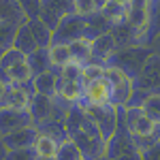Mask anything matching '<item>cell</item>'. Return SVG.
I'll return each instance as SVG.
<instances>
[{
    "label": "cell",
    "instance_id": "obj_1",
    "mask_svg": "<svg viewBox=\"0 0 160 160\" xmlns=\"http://www.w3.org/2000/svg\"><path fill=\"white\" fill-rule=\"evenodd\" d=\"M64 130H66V139L79 148L83 160H96L105 156V141L100 139L96 126L86 118L81 105L71 107L64 122Z\"/></svg>",
    "mask_w": 160,
    "mask_h": 160
},
{
    "label": "cell",
    "instance_id": "obj_2",
    "mask_svg": "<svg viewBox=\"0 0 160 160\" xmlns=\"http://www.w3.org/2000/svg\"><path fill=\"white\" fill-rule=\"evenodd\" d=\"M152 53H154V49L143 47V45L128 47V49H120V51H115V53L109 58L107 66L118 68L120 73H124L128 79L135 81L137 77L141 75V71H143V66H145V62L149 60Z\"/></svg>",
    "mask_w": 160,
    "mask_h": 160
},
{
    "label": "cell",
    "instance_id": "obj_3",
    "mask_svg": "<svg viewBox=\"0 0 160 160\" xmlns=\"http://www.w3.org/2000/svg\"><path fill=\"white\" fill-rule=\"evenodd\" d=\"M81 109L88 120L96 126L100 139L107 143L118 124V107H113L109 102V105H81Z\"/></svg>",
    "mask_w": 160,
    "mask_h": 160
},
{
    "label": "cell",
    "instance_id": "obj_4",
    "mask_svg": "<svg viewBox=\"0 0 160 160\" xmlns=\"http://www.w3.org/2000/svg\"><path fill=\"white\" fill-rule=\"evenodd\" d=\"M102 77L109 81L111 88V105L113 107H126L128 100L132 96V90H135V81L128 79L124 73H120L118 68H111V66H105V73Z\"/></svg>",
    "mask_w": 160,
    "mask_h": 160
},
{
    "label": "cell",
    "instance_id": "obj_5",
    "mask_svg": "<svg viewBox=\"0 0 160 160\" xmlns=\"http://www.w3.org/2000/svg\"><path fill=\"white\" fill-rule=\"evenodd\" d=\"M79 38H86V19L79 17V15H66L62 19L58 28L53 30V37H51V43H58V45H71Z\"/></svg>",
    "mask_w": 160,
    "mask_h": 160
},
{
    "label": "cell",
    "instance_id": "obj_6",
    "mask_svg": "<svg viewBox=\"0 0 160 160\" xmlns=\"http://www.w3.org/2000/svg\"><path fill=\"white\" fill-rule=\"evenodd\" d=\"M71 13H75L73 0H41V17L38 19L53 32L58 24Z\"/></svg>",
    "mask_w": 160,
    "mask_h": 160
},
{
    "label": "cell",
    "instance_id": "obj_7",
    "mask_svg": "<svg viewBox=\"0 0 160 160\" xmlns=\"http://www.w3.org/2000/svg\"><path fill=\"white\" fill-rule=\"evenodd\" d=\"M135 90H141L145 94H160V56L152 53L145 62L141 75L135 79Z\"/></svg>",
    "mask_w": 160,
    "mask_h": 160
},
{
    "label": "cell",
    "instance_id": "obj_8",
    "mask_svg": "<svg viewBox=\"0 0 160 160\" xmlns=\"http://www.w3.org/2000/svg\"><path fill=\"white\" fill-rule=\"evenodd\" d=\"M124 122L130 137H152L158 130V126L141 111V107H124Z\"/></svg>",
    "mask_w": 160,
    "mask_h": 160
},
{
    "label": "cell",
    "instance_id": "obj_9",
    "mask_svg": "<svg viewBox=\"0 0 160 160\" xmlns=\"http://www.w3.org/2000/svg\"><path fill=\"white\" fill-rule=\"evenodd\" d=\"M32 126L30 113L28 109H9V107H0V137L17 132L22 128Z\"/></svg>",
    "mask_w": 160,
    "mask_h": 160
},
{
    "label": "cell",
    "instance_id": "obj_10",
    "mask_svg": "<svg viewBox=\"0 0 160 160\" xmlns=\"http://www.w3.org/2000/svg\"><path fill=\"white\" fill-rule=\"evenodd\" d=\"M111 102V88L105 77L83 83V98L79 105H109Z\"/></svg>",
    "mask_w": 160,
    "mask_h": 160
},
{
    "label": "cell",
    "instance_id": "obj_11",
    "mask_svg": "<svg viewBox=\"0 0 160 160\" xmlns=\"http://www.w3.org/2000/svg\"><path fill=\"white\" fill-rule=\"evenodd\" d=\"M32 96H34L32 83H28V86H9L7 92H4V98H2V102H0V107H9V109H28Z\"/></svg>",
    "mask_w": 160,
    "mask_h": 160
},
{
    "label": "cell",
    "instance_id": "obj_12",
    "mask_svg": "<svg viewBox=\"0 0 160 160\" xmlns=\"http://www.w3.org/2000/svg\"><path fill=\"white\" fill-rule=\"evenodd\" d=\"M38 137L37 126H28V128H22L17 132H11V135H4L0 137V143L7 152H13V149H28L34 145Z\"/></svg>",
    "mask_w": 160,
    "mask_h": 160
},
{
    "label": "cell",
    "instance_id": "obj_13",
    "mask_svg": "<svg viewBox=\"0 0 160 160\" xmlns=\"http://www.w3.org/2000/svg\"><path fill=\"white\" fill-rule=\"evenodd\" d=\"M115 43L111 34H102L96 37L94 41H90V64H100V66H107L109 58L115 53Z\"/></svg>",
    "mask_w": 160,
    "mask_h": 160
},
{
    "label": "cell",
    "instance_id": "obj_14",
    "mask_svg": "<svg viewBox=\"0 0 160 160\" xmlns=\"http://www.w3.org/2000/svg\"><path fill=\"white\" fill-rule=\"evenodd\" d=\"M124 22L130 26V28H135L139 32H143L145 34V28H148V2L145 0H130V2H126V13H124ZM145 41V38H143ZM145 45V43H143Z\"/></svg>",
    "mask_w": 160,
    "mask_h": 160
},
{
    "label": "cell",
    "instance_id": "obj_15",
    "mask_svg": "<svg viewBox=\"0 0 160 160\" xmlns=\"http://www.w3.org/2000/svg\"><path fill=\"white\" fill-rule=\"evenodd\" d=\"M32 88H34V94H41L45 98H56L60 90V71L51 68L38 77H32Z\"/></svg>",
    "mask_w": 160,
    "mask_h": 160
},
{
    "label": "cell",
    "instance_id": "obj_16",
    "mask_svg": "<svg viewBox=\"0 0 160 160\" xmlns=\"http://www.w3.org/2000/svg\"><path fill=\"white\" fill-rule=\"evenodd\" d=\"M28 113H30V120L32 126H41L51 118V98H45L41 94H34L30 105H28Z\"/></svg>",
    "mask_w": 160,
    "mask_h": 160
},
{
    "label": "cell",
    "instance_id": "obj_17",
    "mask_svg": "<svg viewBox=\"0 0 160 160\" xmlns=\"http://www.w3.org/2000/svg\"><path fill=\"white\" fill-rule=\"evenodd\" d=\"M13 49L19 51L22 56H32L34 51H38V45L37 41L32 38V34H30V30H28V24L19 26L17 28V32H15V38H13Z\"/></svg>",
    "mask_w": 160,
    "mask_h": 160
},
{
    "label": "cell",
    "instance_id": "obj_18",
    "mask_svg": "<svg viewBox=\"0 0 160 160\" xmlns=\"http://www.w3.org/2000/svg\"><path fill=\"white\" fill-rule=\"evenodd\" d=\"M0 24H13V26L26 24L19 2H15V0H0Z\"/></svg>",
    "mask_w": 160,
    "mask_h": 160
},
{
    "label": "cell",
    "instance_id": "obj_19",
    "mask_svg": "<svg viewBox=\"0 0 160 160\" xmlns=\"http://www.w3.org/2000/svg\"><path fill=\"white\" fill-rule=\"evenodd\" d=\"M160 37V2H148V28H145V47Z\"/></svg>",
    "mask_w": 160,
    "mask_h": 160
},
{
    "label": "cell",
    "instance_id": "obj_20",
    "mask_svg": "<svg viewBox=\"0 0 160 160\" xmlns=\"http://www.w3.org/2000/svg\"><path fill=\"white\" fill-rule=\"evenodd\" d=\"M58 96L62 100H66L68 105H79L83 98V83L81 81H62L60 79Z\"/></svg>",
    "mask_w": 160,
    "mask_h": 160
},
{
    "label": "cell",
    "instance_id": "obj_21",
    "mask_svg": "<svg viewBox=\"0 0 160 160\" xmlns=\"http://www.w3.org/2000/svg\"><path fill=\"white\" fill-rule=\"evenodd\" d=\"M111 32V24L100 15H92V17H88L86 19V38L88 41H94L96 37H102V34H109Z\"/></svg>",
    "mask_w": 160,
    "mask_h": 160
},
{
    "label": "cell",
    "instance_id": "obj_22",
    "mask_svg": "<svg viewBox=\"0 0 160 160\" xmlns=\"http://www.w3.org/2000/svg\"><path fill=\"white\" fill-rule=\"evenodd\" d=\"M26 24H28V30H30L32 38L37 41L38 49H49L53 32H51V30H49V28H47L45 24H43L41 19H34V22H26Z\"/></svg>",
    "mask_w": 160,
    "mask_h": 160
},
{
    "label": "cell",
    "instance_id": "obj_23",
    "mask_svg": "<svg viewBox=\"0 0 160 160\" xmlns=\"http://www.w3.org/2000/svg\"><path fill=\"white\" fill-rule=\"evenodd\" d=\"M124 13H126V2H118V0H105L100 7V15L109 22L111 26L124 22Z\"/></svg>",
    "mask_w": 160,
    "mask_h": 160
},
{
    "label": "cell",
    "instance_id": "obj_24",
    "mask_svg": "<svg viewBox=\"0 0 160 160\" xmlns=\"http://www.w3.org/2000/svg\"><path fill=\"white\" fill-rule=\"evenodd\" d=\"M26 62H28V66H30V71H32V77H38V75H43V73H47V71H51L49 51H47V49L34 51L32 56H28V58H26Z\"/></svg>",
    "mask_w": 160,
    "mask_h": 160
},
{
    "label": "cell",
    "instance_id": "obj_25",
    "mask_svg": "<svg viewBox=\"0 0 160 160\" xmlns=\"http://www.w3.org/2000/svg\"><path fill=\"white\" fill-rule=\"evenodd\" d=\"M47 51H49V62H51V68L53 71H62L71 62V49H68V45L51 43Z\"/></svg>",
    "mask_w": 160,
    "mask_h": 160
},
{
    "label": "cell",
    "instance_id": "obj_26",
    "mask_svg": "<svg viewBox=\"0 0 160 160\" xmlns=\"http://www.w3.org/2000/svg\"><path fill=\"white\" fill-rule=\"evenodd\" d=\"M58 145H60V143H58L56 139H51V137L41 135V132H38V137H37V141H34V145H32V149L37 152L38 158H53L56 152H58Z\"/></svg>",
    "mask_w": 160,
    "mask_h": 160
},
{
    "label": "cell",
    "instance_id": "obj_27",
    "mask_svg": "<svg viewBox=\"0 0 160 160\" xmlns=\"http://www.w3.org/2000/svg\"><path fill=\"white\" fill-rule=\"evenodd\" d=\"M68 49H71V62H77L81 66L90 64V41L88 38H79V41L71 43Z\"/></svg>",
    "mask_w": 160,
    "mask_h": 160
},
{
    "label": "cell",
    "instance_id": "obj_28",
    "mask_svg": "<svg viewBox=\"0 0 160 160\" xmlns=\"http://www.w3.org/2000/svg\"><path fill=\"white\" fill-rule=\"evenodd\" d=\"M100 7H102V0H73L75 15H79V17H83V19L100 13Z\"/></svg>",
    "mask_w": 160,
    "mask_h": 160
},
{
    "label": "cell",
    "instance_id": "obj_29",
    "mask_svg": "<svg viewBox=\"0 0 160 160\" xmlns=\"http://www.w3.org/2000/svg\"><path fill=\"white\" fill-rule=\"evenodd\" d=\"M141 111H143L156 126H160V94H149L148 98L143 100Z\"/></svg>",
    "mask_w": 160,
    "mask_h": 160
},
{
    "label": "cell",
    "instance_id": "obj_30",
    "mask_svg": "<svg viewBox=\"0 0 160 160\" xmlns=\"http://www.w3.org/2000/svg\"><path fill=\"white\" fill-rule=\"evenodd\" d=\"M53 158H56V160H83V156H81L79 148L75 145L73 141L64 139L60 145H58V152H56Z\"/></svg>",
    "mask_w": 160,
    "mask_h": 160
},
{
    "label": "cell",
    "instance_id": "obj_31",
    "mask_svg": "<svg viewBox=\"0 0 160 160\" xmlns=\"http://www.w3.org/2000/svg\"><path fill=\"white\" fill-rule=\"evenodd\" d=\"M19 26L13 24H0V60L7 51L13 47V38H15V32H17Z\"/></svg>",
    "mask_w": 160,
    "mask_h": 160
},
{
    "label": "cell",
    "instance_id": "obj_32",
    "mask_svg": "<svg viewBox=\"0 0 160 160\" xmlns=\"http://www.w3.org/2000/svg\"><path fill=\"white\" fill-rule=\"evenodd\" d=\"M26 22H34L41 17V0H22L19 2Z\"/></svg>",
    "mask_w": 160,
    "mask_h": 160
},
{
    "label": "cell",
    "instance_id": "obj_33",
    "mask_svg": "<svg viewBox=\"0 0 160 160\" xmlns=\"http://www.w3.org/2000/svg\"><path fill=\"white\" fill-rule=\"evenodd\" d=\"M81 73H83V66H81V64L68 62L60 71V79L62 81H81Z\"/></svg>",
    "mask_w": 160,
    "mask_h": 160
},
{
    "label": "cell",
    "instance_id": "obj_34",
    "mask_svg": "<svg viewBox=\"0 0 160 160\" xmlns=\"http://www.w3.org/2000/svg\"><path fill=\"white\" fill-rule=\"evenodd\" d=\"M24 60H26V56H22L19 51H15L11 47L2 56V60H0V71H7V68H11V66H15V64H19V62H24Z\"/></svg>",
    "mask_w": 160,
    "mask_h": 160
},
{
    "label": "cell",
    "instance_id": "obj_35",
    "mask_svg": "<svg viewBox=\"0 0 160 160\" xmlns=\"http://www.w3.org/2000/svg\"><path fill=\"white\" fill-rule=\"evenodd\" d=\"M102 73H105V66H100V64H86V66H83V73H81V83L100 79Z\"/></svg>",
    "mask_w": 160,
    "mask_h": 160
},
{
    "label": "cell",
    "instance_id": "obj_36",
    "mask_svg": "<svg viewBox=\"0 0 160 160\" xmlns=\"http://www.w3.org/2000/svg\"><path fill=\"white\" fill-rule=\"evenodd\" d=\"M4 160H38V156L32 148H28V149H13V152H7Z\"/></svg>",
    "mask_w": 160,
    "mask_h": 160
},
{
    "label": "cell",
    "instance_id": "obj_37",
    "mask_svg": "<svg viewBox=\"0 0 160 160\" xmlns=\"http://www.w3.org/2000/svg\"><path fill=\"white\" fill-rule=\"evenodd\" d=\"M139 158H141V160H160V141H158V143H154L152 148L143 149V152L139 154Z\"/></svg>",
    "mask_w": 160,
    "mask_h": 160
},
{
    "label": "cell",
    "instance_id": "obj_38",
    "mask_svg": "<svg viewBox=\"0 0 160 160\" xmlns=\"http://www.w3.org/2000/svg\"><path fill=\"white\" fill-rule=\"evenodd\" d=\"M113 160H141V158H139V152H137V154H126V156H118V158H113Z\"/></svg>",
    "mask_w": 160,
    "mask_h": 160
},
{
    "label": "cell",
    "instance_id": "obj_39",
    "mask_svg": "<svg viewBox=\"0 0 160 160\" xmlns=\"http://www.w3.org/2000/svg\"><path fill=\"white\" fill-rule=\"evenodd\" d=\"M7 83H4V81H0V102H2V98H4V92H7Z\"/></svg>",
    "mask_w": 160,
    "mask_h": 160
},
{
    "label": "cell",
    "instance_id": "obj_40",
    "mask_svg": "<svg viewBox=\"0 0 160 160\" xmlns=\"http://www.w3.org/2000/svg\"><path fill=\"white\" fill-rule=\"evenodd\" d=\"M4 156H7V149L2 148V143H0V160H4Z\"/></svg>",
    "mask_w": 160,
    "mask_h": 160
},
{
    "label": "cell",
    "instance_id": "obj_41",
    "mask_svg": "<svg viewBox=\"0 0 160 160\" xmlns=\"http://www.w3.org/2000/svg\"><path fill=\"white\" fill-rule=\"evenodd\" d=\"M156 132H158V141H160V126H158V130H156Z\"/></svg>",
    "mask_w": 160,
    "mask_h": 160
},
{
    "label": "cell",
    "instance_id": "obj_42",
    "mask_svg": "<svg viewBox=\"0 0 160 160\" xmlns=\"http://www.w3.org/2000/svg\"><path fill=\"white\" fill-rule=\"evenodd\" d=\"M38 160H56V158H38Z\"/></svg>",
    "mask_w": 160,
    "mask_h": 160
},
{
    "label": "cell",
    "instance_id": "obj_43",
    "mask_svg": "<svg viewBox=\"0 0 160 160\" xmlns=\"http://www.w3.org/2000/svg\"><path fill=\"white\" fill-rule=\"evenodd\" d=\"M96 160H107V158H105V156H100V158H96Z\"/></svg>",
    "mask_w": 160,
    "mask_h": 160
},
{
    "label": "cell",
    "instance_id": "obj_44",
    "mask_svg": "<svg viewBox=\"0 0 160 160\" xmlns=\"http://www.w3.org/2000/svg\"><path fill=\"white\" fill-rule=\"evenodd\" d=\"M156 41H158V43H160V37H158V38H156Z\"/></svg>",
    "mask_w": 160,
    "mask_h": 160
}]
</instances>
